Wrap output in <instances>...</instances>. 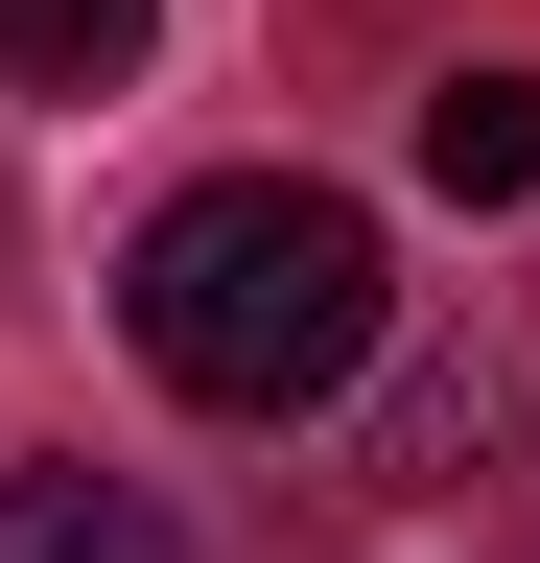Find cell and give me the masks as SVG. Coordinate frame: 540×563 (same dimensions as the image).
<instances>
[{"label":"cell","mask_w":540,"mask_h":563,"mask_svg":"<svg viewBox=\"0 0 540 563\" xmlns=\"http://www.w3.org/2000/svg\"><path fill=\"white\" fill-rule=\"evenodd\" d=\"M142 24H165V0H0V70H24V95H118Z\"/></svg>","instance_id":"obj_4"},{"label":"cell","mask_w":540,"mask_h":563,"mask_svg":"<svg viewBox=\"0 0 540 563\" xmlns=\"http://www.w3.org/2000/svg\"><path fill=\"white\" fill-rule=\"evenodd\" d=\"M0 563H188L118 470H0Z\"/></svg>","instance_id":"obj_3"},{"label":"cell","mask_w":540,"mask_h":563,"mask_svg":"<svg viewBox=\"0 0 540 563\" xmlns=\"http://www.w3.org/2000/svg\"><path fill=\"white\" fill-rule=\"evenodd\" d=\"M423 188L447 211H517L540 188V70H447V95H423Z\"/></svg>","instance_id":"obj_2"},{"label":"cell","mask_w":540,"mask_h":563,"mask_svg":"<svg viewBox=\"0 0 540 563\" xmlns=\"http://www.w3.org/2000/svg\"><path fill=\"white\" fill-rule=\"evenodd\" d=\"M118 329H142V376L188 422H306L376 376L399 282H376V211L306 188V165H235V188H165L142 258H118Z\"/></svg>","instance_id":"obj_1"}]
</instances>
